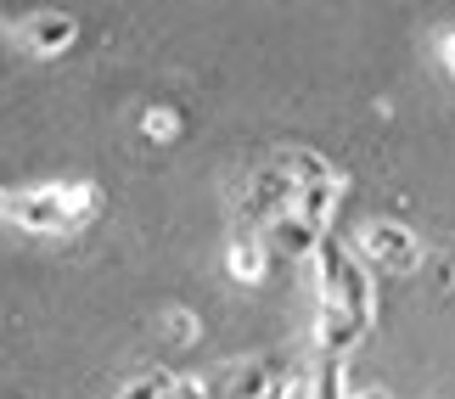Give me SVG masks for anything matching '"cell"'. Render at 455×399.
Returning <instances> with one entry per match:
<instances>
[{
    "label": "cell",
    "instance_id": "obj_4",
    "mask_svg": "<svg viewBox=\"0 0 455 399\" xmlns=\"http://www.w3.org/2000/svg\"><path fill=\"white\" fill-rule=\"evenodd\" d=\"M12 219L23 225V231H34V236L74 231V225H68V214H62L57 186H40V192H17V197H12Z\"/></svg>",
    "mask_w": 455,
    "mask_h": 399
},
{
    "label": "cell",
    "instance_id": "obj_15",
    "mask_svg": "<svg viewBox=\"0 0 455 399\" xmlns=\"http://www.w3.org/2000/svg\"><path fill=\"white\" fill-rule=\"evenodd\" d=\"M169 399H214V388H208L203 377H174V388H169Z\"/></svg>",
    "mask_w": 455,
    "mask_h": 399
},
{
    "label": "cell",
    "instance_id": "obj_2",
    "mask_svg": "<svg viewBox=\"0 0 455 399\" xmlns=\"http://www.w3.org/2000/svg\"><path fill=\"white\" fill-rule=\"evenodd\" d=\"M360 248H365V259H377L382 270H416V259H422L416 236L405 225H394V219H371L360 231Z\"/></svg>",
    "mask_w": 455,
    "mask_h": 399
},
{
    "label": "cell",
    "instance_id": "obj_19",
    "mask_svg": "<svg viewBox=\"0 0 455 399\" xmlns=\"http://www.w3.org/2000/svg\"><path fill=\"white\" fill-rule=\"evenodd\" d=\"M0 214H12V197L6 192H0Z\"/></svg>",
    "mask_w": 455,
    "mask_h": 399
},
{
    "label": "cell",
    "instance_id": "obj_6",
    "mask_svg": "<svg viewBox=\"0 0 455 399\" xmlns=\"http://www.w3.org/2000/svg\"><path fill=\"white\" fill-rule=\"evenodd\" d=\"M225 270H231V282L259 287V282H265V270H270V248L259 236H236L231 253H225Z\"/></svg>",
    "mask_w": 455,
    "mask_h": 399
},
{
    "label": "cell",
    "instance_id": "obj_18",
    "mask_svg": "<svg viewBox=\"0 0 455 399\" xmlns=\"http://www.w3.org/2000/svg\"><path fill=\"white\" fill-rule=\"evenodd\" d=\"M444 62H450V74H455V34L444 40Z\"/></svg>",
    "mask_w": 455,
    "mask_h": 399
},
{
    "label": "cell",
    "instance_id": "obj_13",
    "mask_svg": "<svg viewBox=\"0 0 455 399\" xmlns=\"http://www.w3.org/2000/svg\"><path fill=\"white\" fill-rule=\"evenodd\" d=\"M141 135L147 141H174V135H180V113L174 108H147L141 113Z\"/></svg>",
    "mask_w": 455,
    "mask_h": 399
},
{
    "label": "cell",
    "instance_id": "obj_17",
    "mask_svg": "<svg viewBox=\"0 0 455 399\" xmlns=\"http://www.w3.org/2000/svg\"><path fill=\"white\" fill-rule=\"evenodd\" d=\"M348 399H394L388 388H360V394H348Z\"/></svg>",
    "mask_w": 455,
    "mask_h": 399
},
{
    "label": "cell",
    "instance_id": "obj_11",
    "mask_svg": "<svg viewBox=\"0 0 455 399\" xmlns=\"http://www.w3.org/2000/svg\"><path fill=\"white\" fill-rule=\"evenodd\" d=\"M304 388H309V399H348V366L343 360H326Z\"/></svg>",
    "mask_w": 455,
    "mask_h": 399
},
{
    "label": "cell",
    "instance_id": "obj_8",
    "mask_svg": "<svg viewBox=\"0 0 455 399\" xmlns=\"http://www.w3.org/2000/svg\"><path fill=\"white\" fill-rule=\"evenodd\" d=\"M331 208H338V180H315V186H299V197H292V214L315 231H326Z\"/></svg>",
    "mask_w": 455,
    "mask_h": 399
},
{
    "label": "cell",
    "instance_id": "obj_12",
    "mask_svg": "<svg viewBox=\"0 0 455 399\" xmlns=\"http://www.w3.org/2000/svg\"><path fill=\"white\" fill-rule=\"evenodd\" d=\"M282 371L287 366H248V371H242V383L231 388V399H270V388L282 383Z\"/></svg>",
    "mask_w": 455,
    "mask_h": 399
},
{
    "label": "cell",
    "instance_id": "obj_7",
    "mask_svg": "<svg viewBox=\"0 0 455 399\" xmlns=\"http://www.w3.org/2000/svg\"><path fill=\"white\" fill-rule=\"evenodd\" d=\"M270 236H275V253H292V259H309L315 248H321V231H315V225H304L299 214H292V208H287V214H275L270 219Z\"/></svg>",
    "mask_w": 455,
    "mask_h": 399
},
{
    "label": "cell",
    "instance_id": "obj_5",
    "mask_svg": "<svg viewBox=\"0 0 455 399\" xmlns=\"http://www.w3.org/2000/svg\"><path fill=\"white\" fill-rule=\"evenodd\" d=\"M74 40H79V23L68 12H34L23 23V45L34 51V57H62Z\"/></svg>",
    "mask_w": 455,
    "mask_h": 399
},
{
    "label": "cell",
    "instance_id": "obj_1",
    "mask_svg": "<svg viewBox=\"0 0 455 399\" xmlns=\"http://www.w3.org/2000/svg\"><path fill=\"white\" fill-rule=\"evenodd\" d=\"M315 265V282H321V304H343L355 309V315L371 321V282H365V270L355 265V253L338 248V242H321V248L309 253Z\"/></svg>",
    "mask_w": 455,
    "mask_h": 399
},
{
    "label": "cell",
    "instance_id": "obj_9",
    "mask_svg": "<svg viewBox=\"0 0 455 399\" xmlns=\"http://www.w3.org/2000/svg\"><path fill=\"white\" fill-rule=\"evenodd\" d=\"M282 169H287L299 186H315V180H338V186H343L338 169H331L321 152H309V147H287V152H282Z\"/></svg>",
    "mask_w": 455,
    "mask_h": 399
},
{
    "label": "cell",
    "instance_id": "obj_3",
    "mask_svg": "<svg viewBox=\"0 0 455 399\" xmlns=\"http://www.w3.org/2000/svg\"><path fill=\"white\" fill-rule=\"evenodd\" d=\"M365 326H371V321L355 315V309H343V304H321V309H315V343H321L326 360H343L365 338Z\"/></svg>",
    "mask_w": 455,
    "mask_h": 399
},
{
    "label": "cell",
    "instance_id": "obj_14",
    "mask_svg": "<svg viewBox=\"0 0 455 399\" xmlns=\"http://www.w3.org/2000/svg\"><path fill=\"white\" fill-rule=\"evenodd\" d=\"M169 388H174V377L152 371V377H141V383H130V388H124V399H169Z\"/></svg>",
    "mask_w": 455,
    "mask_h": 399
},
{
    "label": "cell",
    "instance_id": "obj_10",
    "mask_svg": "<svg viewBox=\"0 0 455 399\" xmlns=\"http://www.w3.org/2000/svg\"><path fill=\"white\" fill-rule=\"evenodd\" d=\"M57 197H62L68 225H84V219L101 208V192H96V186H84V180H79V186H57Z\"/></svg>",
    "mask_w": 455,
    "mask_h": 399
},
{
    "label": "cell",
    "instance_id": "obj_16",
    "mask_svg": "<svg viewBox=\"0 0 455 399\" xmlns=\"http://www.w3.org/2000/svg\"><path fill=\"white\" fill-rule=\"evenodd\" d=\"M169 326H174V343H197V315H169Z\"/></svg>",
    "mask_w": 455,
    "mask_h": 399
}]
</instances>
